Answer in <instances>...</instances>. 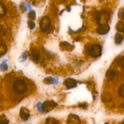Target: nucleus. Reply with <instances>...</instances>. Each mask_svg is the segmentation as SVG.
<instances>
[{
    "label": "nucleus",
    "instance_id": "1",
    "mask_svg": "<svg viewBox=\"0 0 124 124\" xmlns=\"http://www.w3.org/2000/svg\"><path fill=\"white\" fill-rule=\"evenodd\" d=\"M13 88L17 94H23L26 92L27 86L24 80L22 79H18L13 83Z\"/></svg>",
    "mask_w": 124,
    "mask_h": 124
},
{
    "label": "nucleus",
    "instance_id": "2",
    "mask_svg": "<svg viewBox=\"0 0 124 124\" xmlns=\"http://www.w3.org/2000/svg\"><path fill=\"white\" fill-rule=\"evenodd\" d=\"M88 54L93 58L100 56L102 54L101 46L98 44H94L92 45L88 50Z\"/></svg>",
    "mask_w": 124,
    "mask_h": 124
},
{
    "label": "nucleus",
    "instance_id": "3",
    "mask_svg": "<svg viewBox=\"0 0 124 124\" xmlns=\"http://www.w3.org/2000/svg\"><path fill=\"white\" fill-rule=\"evenodd\" d=\"M40 27L42 31H46L49 30L51 26V21L48 16L42 17L40 21Z\"/></svg>",
    "mask_w": 124,
    "mask_h": 124
},
{
    "label": "nucleus",
    "instance_id": "4",
    "mask_svg": "<svg viewBox=\"0 0 124 124\" xmlns=\"http://www.w3.org/2000/svg\"><path fill=\"white\" fill-rule=\"evenodd\" d=\"M57 105H58V104L52 101H46L44 104H42V112H49L52 111L53 108H54Z\"/></svg>",
    "mask_w": 124,
    "mask_h": 124
},
{
    "label": "nucleus",
    "instance_id": "5",
    "mask_svg": "<svg viewBox=\"0 0 124 124\" xmlns=\"http://www.w3.org/2000/svg\"><path fill=\"white\" fill-rule=\"evenodd\" d=\"M110 27L109 26V25L107 23L105 24H100V25L98 26V27L97 28V32L99 34V35H106L107 33H108V31H110Z\"/></svg>",
    "mask_w": 124,
    "mask_h": 124
},
{
    "label": "nucleus",
    "instance_id": "6",
    "mask_svg": "<svg viewBox=\"0 0 124 124\" xmlns=\"http://www.w3.org/2000/svg\"><path fill=\"white\" fill-rule=\"evenodd\" d=\"M64 84L67 89H71V88H75L77 86L78 82L75 79L73 78H67L64 81Z\"/></svg>",
    "mask_w": 124,
    "mask_h": 124
},
{
    "label": "nucleus",
    "instance_id": "7",
    "mask_svg": "<svg viewBox=\"0 0 124 124\" xmlns=\"http://www.w3.org/2000/svg\"><path fill=\"white\" fill-rule=\"evenodd\" d=\"M67 124H81V119L77 115L71 114L68 117Z\"/></svg>",
    "mask_w": 124,
    "mask_h": 124
},
{
    "label": "nucleus",
    "instance_id": "8",
    "mask_svg": "<svg viewBox=\"0 0 124 124\" xmlns=\"http://www.w3.org/2000/svg\"><path fill=\"white\" fill-rule=\"evenodd\" d=\"M19 115H20L21 117L24 121H27L30 117V112L27 110V108L25 107L21 108Z\"/></svg>",
    "mask_w": 124,
    "mask_h": 124
},
{
    "label": "nucleus",
    "instance_id": "9",
    "mask_svg": "<svg viewBox=\"0 0 124 124\" xmlns=\"http://www.w3.org/2000/svg\"><path fill=\"white\" fill-rule=\"evenodd\" d=\"M101 99L104 102H109L111 100V94L109 92H104L102 94Z\"/></svg>",
    "mask_w": 124,
    "mask_h": 124
},
{
    "label": "nucleus",
    "instance_id": "10",
    "mask_svg": "<svg viewBox=\"0 0 124 124\" xmlns=\"http://www.w3.org/2000/svg\"><path fill=\"white\" fill-rule=\"evenodd\" d=\"M57 80L52 77H47L44 80V82L46 84H56Z\"/></svg>",
    "mask_w": 124,
    "mask_h": 124
},
{
    "label": "nucleus",
    "instance_id": "11",
    "mask_svg": "<svg viewBox=\"0 0 124 124\" xmlns=\"http://www.w3.org/2000/svg\"><path fill=\"white\" fill-rule=\"evenodd\" d=\"M116 29L117 31L121 33H124V23L121 21H119L116 24Z\"/></svg>",
    "mask_w": 124,
    "mask_h": 124
},
{
    "label": "nucleus",
    "instance_id": "12",
    "mask_svg": "<svg viewBox=\"0 0 124 124\" xmlns=\"http://www.w3.org/2000/svg\"><path fill=\"white\" fill-rule=\"evenodd\" d=\"M116 75V72L113 70H108L106 73V76L110 79L115 78V77Z\"/></svg>",
    "mask_w": 124,
    "mask_h": 124
},
{
    "label": "nucleus",
    "instance_id": "13",
    "mask_svg": "<svg viewBox=\"0 0 124 124\" xmlns=\"http://www.w3.org/2000/svg\"><path fill=\"white\" fill-rule=\"evenodd\" d=\"M115 39L116 43L119 44L121 43V42H122V41H123L124 39V38L121 34L119 33H116V35H115Z\"/></svg>",
    "mask_w": 124,
    "mask_h": 124
},
{
    "label": "nucleus",
    "instance_id": "14",
    "mask_svg": "<svg viewBox=\"0 0 124 124\" xmlns=\"http://www.w3.org/2000/svg\"><path fill=\"white\" fill-rule=\"evenodd\" d=\"M45 124H58V121L53 117H50L46 119Z\"/></svg>",
    "mask_w": 124,
    "mask_h": 124
},
{
    "label": "nucleus",
    "instance_id": "15",
    "mask_svg": "<svg viewBox=\"0 0 124 124\" xmlns=\"http://www.w3.org/2000/svg\"><path fill=\"white\" fill-rule=\"evenodd\" d=\"M117 65L121 68H124V56L119 58L116 61Z\"/></svg>",
    "mask_w": 124,
    "mask_h": 124
},
{
    "label": "nucleus",
    "instance_id": "16",
    "mask_svg": "<svg viewBox=\"0 0 124 124\" xmlns=\"http://www.w3.org/2000/svg\"><path fill=\"white\" fill-rule=\"evenodd\" d=\"M0 69H1V71H7L8 70V66H7V60H4L3 62L0 65Z\"/></svg>",
    "mask_w": 124,
    "mask_h": 124
},
{
    "label": "nucleus",
    "instance_id": "17",
    "mask_svg": "<svg viewBox=\"0 0 124 124\" xmlns=\"http://www.w3.org/2000/svg\"><path fill=\"white\" fill-rule=\"evenodd\" d=\"M6 13V8L5 7L4 5L2 3L0 2V16H2L5 15Z\"/></svg>",
    "mask_w": 124,
    "mask_h": 124
},
{
    "label": "nucleus",
    "instance_id": "18",
    "mask_svg": "<svg viewBox=\"0 0 124 124\" xmlns=\"http://www.w3.org/2000/svg\"><path fill=\"white\" fill-rule=\"evenodd\" d=\"M8 120L5 115H1V119H0V124H8Z\"/></svg>",
    "mask_w": 124,
    "mask_h": 124
},
{
    "label": "nucleus",
    "instance_id": "19",
    "mask_svg": "<svg viewBox=\"0 0 124 124\" xmlns=\"http://www.w3.org/2000/svg\"><path fill=\"white\" fill-rule=\"evenodd\" d=\"M118 92L120 96L122 97V98H124V84L120 86L118 90Z\"/></svg>",
    "mask_w": 124,
    "mask_h": 124
},
{
    "label": "nucleus",
    "instance_id": "20",
    "mask_svg": "<svg viewBox=\"0 0 124 124\" xmlns=\"http://www.w3.org/2000/svg\"><path fill=\"white\" fill-rule=\"evenodd\" d=\"M29 18L31 19H35L36 18V13H35V11L31 10L29 13V15H28Z\"/></svg>",
    "mask_w": 124,
    "mask_h": 124
},
{
    "label": "nucleus",
    "instance_id": "21",
    "mask_svg": "<svg viewBox=\"0 0 124 124\" xmlns=\"http://www.w3.org/2000/svg\"><path fill=\"white\" fill-rule=\"evenodd\" d=\"M7 51V48H6V47L3 44H1V48H0V52H1V56H2L4 54H5V53Z\"/></svg>",
    "mask_w": 124,
    "mask_h": 124
},
{
    "label": "nucleus",
    "instance_id": "22",
    "mask_svg": "<svg viewBox=\"0 0 124 124\" xmlns=\"http://www.w3.org/2000/svg\"><path fill=\"white\" fill-rule=\"evenodd\" d=\"M118 16L119 18H121V19H124V8H121V9L119 10L118 13Z\"/></svg>",
    "mask_w": 124,
    "mask_h": 124
},
{
    "label": "nucleus",
    "instance_id": "23",
    "mask_svg": "<svg viewBox=\"0 0 124 124\" xmlns=\"http://www.w3.org/2000/svg\"><path fill=\"white\" fill-rule=\"evenodd\" d=\"M32 56L33 58V59H35V60L37 61L39 60V54L37 52H35V51L34 52H33Z\"/></svg>",
    "mask_w": 124,
    "mask_h": 124
},
{
    "label": "nucleus",
    "instance_id": "24",
    "mask_svg": "<svg viewBox=\"0 0 124 124\" xmlns=\"http://www.w3.org/2000/svg\"><path fill=\"white\" fill-rule=\"evenodd\" d=\"M28 25H29V28L31 30H32V29H33L35 27V23L33 21H32L30 20L28 21Z\"/></svg>",
    "mask_w": 124,
    "mask_h": 124
},
{
    "label": "nucleus",
    "instance_id": "25",
    "mask_svg": "<svg viewBox=\"0 0 124 124\" xmlns=\"http://www.w3.org/2000/svg\"><path fill=\"white\" fill-rule=\"evenodd\" d=\"M36 108L39 112H42V104L41 102H38L36 105Z\"/></svg>",
    "mask_w": 124,
    "mask_h": 124
},
{
    "label": "nucleus",
    "instance_id": "26",
    "mask_svg": "<svg viewBox=\"0 0 124 124\" xmlns=\"http://www.w3.org/2000/svg\"><path fill=\"white\" fill-rule=\"evenodd\" d=\"M27 56H28L27 52H25V53H23V55H22L21 57V59H22V62L25 61L27 59Z\"/></svg>",
    "mask_w": 124,
    "mask_h": 124
},
{
    "label": "nucleus",
    "instance_id": "27",
    "mask_svg": "<svg viewBox=\"0 0 124 124\" xmlns=\"http://www.w3.org/2000/svg\"><path fill=\"white\" fill-rule=\"evenodd\" d=\"M24 7L25 8V10H31V7L30 5L27 3H24Z\"/></svg>",
    "mask_w": 124,
    "mask_h": 124
},
{
    "label": "nucleus",
    "instance_id": "28",
    "mask_svg": "<svg viewBox=\"0 0 124 124\" xmlns=\"http://www.w3.org/2000/svg\"><path fill=\"white\" fill-rule=\"evenodd\" d=\"M79 107H82V108H86L87 107V104L84 103V104H81V105H79Z\"/></svg>",
    "mask_w": 124,
    "mask_h": 124
},
{
    "label": "nucleus",
    "instance_id": "29",
    "mask_svg": "<svg viewBox=\"0 0 124 124\" xmlns=\"http://www.w3.org/2000/svg\"><path fill=\"white\" fill-rule=\"evenodd\" d=\"M121 124H124V120L123 121H122V123H121Z\"/></svg>",
    "mask_w": 124,
    "mask_h": 124
},
{
    "label": "nucleus",
    "instance_id": "30",
    "mask_svg": "<svg viewBox=\"0 0 124 124\" xmlns=\"http://www.w3.org/2000/svg\"><path fill=\"white\" fill-rule=\"evenodd\" d=\"M105 124H108V123H105Z\"/></svg>",
    "mask_w": 124,
    "mask_h": 124
}]
</instances>
